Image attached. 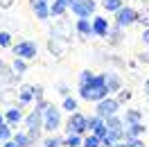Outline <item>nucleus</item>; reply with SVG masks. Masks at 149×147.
Masks as SVG:
<instances>
[{
	"instance_id": "obj_1",
	"label": "nucleus",
	"mask_w": 149,
	"mask_h": 147,
	"mask_svg": "<svg viewBox=\"0 0 149 147\" xmlns=\"http://www.w3.org/2000/svg\"><path fill=\"white\" fill-rule=\"evenodd\" d=\"M111 93L106 88V84L97 86V84H88V86H79V97L86 102H100L104 97H109Z\"/></svg>"
},
{
	"instance_id": "obj_2",
	"label": "nucleus",
	"mask_w": 149,
	"mask_h": 147,
	"mask_svg": "<svg viewBox=\"0 0 149 147\" xmlns=\"http://www.w3.org/2000/svg\"><path fill=\"white\" fill-rule=\"evenodd\" d=\"M25 127H27V134L34 138V143L38 140V134H41V129H43V111L41 109H32L29 116H25Z\"/></svg>"
},
{
	"instance_id": "obj_3",
	"label": "nucleus",
	"mask_w": 149,
	"mask_h": 147,
	"mask_svg": "<svg viewBox=\"0 0 149 147\" xmlns=\"http://www.w3.org/2000/svg\"><path fill=\"white\" fill-rule=\"evenodd\" d=\"M120 102L115 100V97H104V100L95 102V113L100 116V118H111V116H118V111H120Z\"/></svg>"
},
{
	"instance_id": "obj_4",
	"label": "nucleus",
	"mask_w": 149,
	"mask_h": 147,
	"mask_svg": "<svg viewBox=\"0 0 149 147\" xmlns=\"http://www.w3.org/2000/svg\"><path fill=\"white\" fill-rule=\"evenodd\" d=\"M43 129H45L47 134H56L59 129H61V111L54 109L52 104L45 109L43 113Z\"/></svg>"
},
{
	"instance_id": "obj_5",
	"label": "nucleus",
	"mask_w": 149,
	"mask_h": 147,
	"mask_svg": "<svg viewBox=\"0 0 149 147\" xmlns=\"http://www.w3.org/2000/svg\"><path fill=\"white\" fill-rule=\"evenodd\" d=\"M65 134H79V136L88 134L86 116H81L79 111H77V113H70V116H68V122H65Z\"/></svg>"
},
{
	"instance_id": "obj_6",
	"label": "nucleus",
	"mask_w": 149,
	"mask_h": 147,
	"mask_svg": "<svg viewBox=\"0 0 149 147\" xmlns=\"http://www.w3.org/2000/svg\"><path fill=\"white\" fill-rule=\"evenodd\" d=\"M133 23H138V11L133 9V7H122V9L115 11V25L118 27H129Z\"/></svg>"
},
{
	"instance_id": "obj_7",
	"label": "nucleus",
	"mask_w": 149,
	"mask_h": 147,
	"mask_svg": "<svg viewBox=\"0 0 149 147\" xmlns=\"http://www.w3.org/2000/svg\"><path fill=\"white\" fill-rule=\"evenodd\" d=\"M95 0H74L70 11H72L77 18H88V16H93L95 14Z\"/></svg>"
},
{
	"instance_id": "obj_8",
	"label": "nucleus",
	"mask_w": 149,
	"mask_h": 147,
	"mask_svg": "<svg viewBox=\"0 0 149 147\" xmlns=\"http://www.w3.org/2000/svg\"><path fill=\"white\" fill-rule=\"evenodd\" d=\"M36 52L38 50H36V43H34V41H20V43L14 46V57H20V59H25V61L34 59Z\"/></svg>"
},
{
	"instance_id": "obj_9",
	"label": "nucleus",
	"mask_w": 149,
	"mask_h": 147,
	"mask_svg": "<svg viewBox=\"0 0 149 147\" xmlns=\"http://www.w3.org/2000/svg\"><path fill=\"white\" fill-rule=\"evenodd\" d=\"M47 50H50L54 57H63L65 52H68V38H63V36H52L50 41H47Z\"/></svg>"
},
{
	"instance_id": "obj_10",
	"label": "nucleus",
	"mask_w": 149,
	"mask_h": 147,
	"mask_svg": "<svg viewBox=\"0 0 149 147\" xmlns=\"http://www.w3.org/2000/svg\"><path fill=\"white\" fill-rule=\"evenodd\" d=\"M25 120V116H23V106H9V109L5 111V122L7 125H11V127H18L20 122Z\"/></svg>"
},
{
	"instance_id": "obj_11",
	"label": "nucleus",
	"mask_w": 149,
	"mask_h": 147,
	"mask_svg": "<svg viewBox=\"0 0 149 147\" xmlns=\"http://www.w3.org/2000/svg\"><path fill=\"white\" fill-rule=\"evenodd\" d=\"M32 11L38 20H47L52 14H50V2L47 0H32Z\"/></svg>"
},
{
	"instance_id": "obj_12",
	"label": "nucleus",
	"mask_w": 149,
	"mask_h": 147,
	"mask_svg": "<svg viewBox=\"0 0 149 147\" xmlns=\"http://www.w3.org/2000/svg\"><path fill=\"white\" fill-rule=\"evenodd\" d=\"M104 84H106L109 93H118V91H122V79H120V75L113 73V70L104 73Z\"/></svg>"
},
{
	"instance_id": "obj_13",
	"label": "nucleus",
	"mask_w": 149,
	"mask_h": 147,
	"mask_svg": "<svg viewBox=\"0 0 149 147\" xmlns=\"http://www.w3.org/2000/svg\"><path fill=\"white\" fill-rule=\"evenodd\" d=\"M93 32H95V36L106 38V36H109V32H111V25H109V20L102 18V16H95V18H93Z\"/></svg>"
},
{
	"instance_id": "obj_14",
	"label": "nucleus",
	"mask_w": 149,
	"mask_h": 147,
	"mask_svg": "<svg viewBox=\"0 0 149 147\" xmlns=\"http://www.w3.org/2000/svg\"><path fill=\"white\" fill-rule=\"evenodd\" d=\"M74 0H52V5H50V14L52 16H63L65 11L72 7Z\"/></svg>"
},
{
	"instance_id": "obj_15",
	"label": "nucleus",
	"mask_w": 149,
	"mask_h": 147,
	"mask_svg": "<svg viewBox=\"0 0 149 147\" xmlns=\"http://www.w3.org/2000/svg\"><path fill=\"white\" fill-rule=\"evenodd\" d=\"M34 100V88H32V84H25V86H20L18 91V104L20 106H25V104H32Z\"/></svg>"
},
{
	"instance_id": "obj_16",
	"label": "nucleus",
	"mask_w": 149,
	"mask_h": 147,
	"mask_svg": "<svg viewBox=\"0 0 149 147\" xmlns=\"http://www.w3.org/2000/svg\"><path fill=\"white\" fill-rule=\"evenodd\" d=\"M74 29L79 32V36H95L93 23H91L88 18H77V25H74Z\"/></svg>"
},
{
	"instance_id": "obj_17",
	"label": "nucleus",
	"mask_w": 149,
	"mask_h": 147,
	"mask_svg": "<svg viewBox=\"0 0 149 147\" xmlns=\"http://www.w3.org/2000/svg\"><path fill=\"white\" fill-rule=\"evenodd\" d=\"M14 143L18 147H32L34 145V138L29 136L27 131H16V134H14Z\"/></svg>"
},
{
	"instance_id": "obj_18",
	"label": "nucleus",
	"mask_w": 149,
	"mask_h": 147,
	"mask_svg": "<svg viewBox=\"0 0 149 147\" xmlns=\"http://www.w3.org/2000/svg\"><path fill=\"white\" fill-rule=\"evenodd\" d=\"M63 147H84V136L79 134H68L63 138Z\"/></svg>"
},
{
	"instance_id": "obj_19",
	"label": "nucleus",
	"mask_w": 149,
	"mask_h": 147,
	"mask_svg": "<svg viewBox=\"0 0 149 147\" xmlns=\"http://www.w3.org/2000/svg\"><path fill=\"white\" fill-rule=\"evenodd\" d=\"M86 125H88V134H93V131H97V129L104 125V118H100L97 113H93V116L86 118Z\"/></svg>"
},
{
	"instance_id": "obj_20",
	"label": "nucleus",
	"mask_w": 149,
	"mask_h": 147,
	"mask_svg": "<svg viewBox=\"0 0 149 147\" xmlns=\"http://www.w3.org/2000/svg\"><path fill=\"white\" fill-rule=\"evenodd\" d=\"M11 70H14V75H16V77H20V75L27 70V61H25V59H20V57H14Z\"/></svg>"
},
{
	"instance_id": "obj_21",
	"label": "nucleus",
	"mask_w": 149,
	"mask_h": 147,
	"mask_svg": "<svg viewBox=\"0 0 149 147\" xmlns=\"http://www.w3.org/2000/svg\"><path fill=\"white\" fill-rule=\"evenodd\" d=\"M136 122H142V113L138 109H131L124 113V125H136Z\"/></svg>"
},
{
	"instance_id": "obj_22",
	"label": "nucleus",
	"mask_w": 149,
	"mask_h": 147,
	"mask_svg": "<svg viewBox=\"0 0 149 147\" xmlns=\"http://www.w3.org/2000/svg\"><path fill=\"white\" fill-rule=\"evenodd\" d=\"M11 138H14V127L7 125V122H5V125H0V145H2V143H7V140H11Z\"/></svg>"
},
{
	"instance_id": "obj_23",
	"label": "nucleus",
	"mask_w": 149,
	"mask_h": 147,
	"mask_svg": "<svg viewBox=\"0 0 149 147\" xmlns=\"http://www.w3.org/2000/svg\"><path fill=\"white\" fill-rule=\"evenodd\" d=\"M102 7L106 11H113V14H115L118 9L124 7V0H102Z\"/></svg>"
},
{
	"instance_id": "obj_24",
	"label": "nucleus",
	"mask_w": 149,
	"mask_h": 147,
	"mask_svg": "<svg viewBox=\"0 0 149 147\" xmlns=\"http://www.w3.org/2000/svg\"><path fill=\"white\" fill-rule=\"evenodd\" d=\"M61 109L68 111V116H70V113H77V100H74L72 95L63 97V104H61Z\"/></svg>"
},
{
	"instance_id": "obj_25",
	"label": "nucleus",
	"mask_w": 149,
	"mask_h": 147,
	"mask_svg": "<svg viewBox=\"0 0 149 147\" xmlns=\"http://www.w3.org/2000/svg\"><path fill=\"white\" fill-rule=\"evenodd\" d=\"M43 147H63V138L56 136V134H50V136L43 140Z\"/></svg>"
},
{
	"instance_id": "obj_26",
	"label": "nucleus",
	"mask_w": 149,
	"mask_h": 147,
	"mask_svg": "<svg viewBox=\"0 0 149 147\" xmlns=\"http://www.w3.org/2000/svg\"><path fill=\"white\" fill-rule=\"evenodd\" d=\"M145 134V125L142 122H136V125H127V136H142Z\"/></svg>"
},
{
	"instance_id": "obj_27",
	"label": "nucleus",
	"mask_w": 149,
	"mask_h": 147,
	"mask_svg": "<svg viewBox=\"0 0 149 147\" xmlns=\"http://www.w3.org/2000/svg\"><path fill=\"white\" fill-rule=\"evenodd\" d=\"M84 147H102V138L95 134H86L84 136Z\"/></svg>"
},
{
	"instance_id": "obj_28",
	"label": "nucleus",
	"mask_w": 149,
	"mask_h": 147,
	"mask_svg": "<svg viewBox=\"0 0 149 147\" xmlns=\"http://www.w3.org/2000/svg\"><path fill=\"white\" fill-rule=\"evenodd\" d=\"M109 43H113V46H118V43H120L122 41V27H118V25H115V27L111 29V32H109Z\"/></svg>"
},
{
	"instance_id": "obj_29",
	"label": "nucleus",
	"mask_w": 149,
	"mask_h": 147,
	"mask_svg": "<svg viewBox=\"0 0 149 147\" xmlns=\"http://www.w3.org/2000/svg\"><path fill=\"white\" fill-rule=\"evenodd\" d=\"M93 77H95V75L91 73V70H81V73H79V86L91 84V82H93Z\"/></svg>"
},
{
	"instance_id": "obj_30",
	"label": "nucleus",
	"mask_w": 149,
	"mask_h": 147,
	"mask_svg": "<svg viewBox=\"0 0 149 147\" xmlns=\"http://www.w3.org/2000/svg\"><path fill=\"white\" fill-rule=\"evenodd\" d=\"M124 145L127 147H142V140L138 136H127L124 138Z\"/></svg>"
},
{
	"instance_id": "obj_31",
	"label": "nucleus",
	"mask_w": 149,
	"mask_h": 147,
	"mask_svg": "<svg viewBox=\"0 0 149 147\" xmlns=\"http://www.w3.org/2000/svg\"><path fill=\"white\" fill-rule=\"evenodd\" d=\"M11 46V34L9 32H0V48H9Z\"/></svg>"
},
{
	"instance_id": "obj_32",
	"label": "nucleus",
	"mask_w": 149,
	"mask_h": 147,
	"mask_svg": "<svg viewBox=\"0 0 149 147\" xmlns=\"http://www.w3.org/2000/svg\"><path fill=\"white\" fill-rule=\"evenodd\" d=\"M138 23L145 25V27H149V9L147 11H138Z\"/></svg>"
},
{
	"instance_id": "obj_33",
	"label": "nucleus",
	"mask_w": 149,
	"mask_h": 147,
	"mask_svg": "<svg viewBox=\"0 0 149 147\" xmlns=\"http://www.w3.org/2000/svg\"><path fill=\"white\" fill-rule=\"evenodd\" d=\"M115 100L120 102V104H124V102L131 100V93H129V91H118V97H115Z\"/></svg>"
},
{
	"instance_id": "obj_34",
	"label": "nucleus",
	"mask_w": 149,
	"mask_h": 147,
	"mask_svg": "<svg viewBox=\"0 0 149 147\" xmlns=\"http://www.w3.org/2000/svg\"><path fill=\"white\" fill-rule=\"evenodd\" d=\"M32 88H34V100L41 102V100H43V86H38V84H36V86H32Z\"/></svg>"
},
{
	"instance_id": "obj_35",
	"label": "nucleus",
	"mask_w": 149,
	"mask_h": 147,
	"mask_svg": "<svg viewBox=\"0 0 149 147\" xmlns=\"http://www.w3.org/2000/svg\"><path fill=\"white\" fill-rule=\"evenodd\" d=\"M7 73H14V70H9V68H7V64L0 59V79H2V77H7Z\"/></svg>"
},
{
	"instance_id": "obj_36",
	"label": "nucleus",
	"mask_w": 149,
	"mask_h": 147,
	"mask_svg": "<svg viewBox=\"0 0 149 147\" xmlns=\"http://www.w3.org/2000/svg\"><path fill=\"white\" fill-rule=\"evenodd\" d=\"M56 88H59V93H61V95H63V97H68V95H70V88H68V84H59V86H56Z\"/></svg>"
},
{
	"instance_id": "obj_37",
	"label": "nucleus",
	"mask_w": 149,
	"mask_h": 147,
	"mask_svg": "<svg viewBox=\"0 0 149 147\" xmlns=\"http://www.w3.org/2000/svg\"><path fill=\"white\" fill-rule=\"evenodd\" d=\"M11 5H14V0H0V7L2 9H9Z\"/></svg>"
},
{
	"instance_id": "obj_38",
	"label": "nucleus",
	"mask_w": 149,
	"mask_h": 147,
	"mask_svg": "<svg viewBox=\"0 0 149 147\" xmlns=\"http://www.w3.org/2000/svg\"><path fill=\"white\" fill-rule=\"evenodd\" d=\"M142 43H147V46H149V27L142 32Z\"/></svg>"
},
{
	"instance_id": "obj_39",
	"label": "nucleus",
	"mask_w": 149,
	"mask_h": 147,
	"mask_svg": "<svg viewBox=\"0 0 149 147\" xmlns=\"http://www.w3.org/2000/svg\"><path fill=\"white\" fill-rule=\"evenodd\" d=\"M140 61H142V64H149V52H142V55H140Z\"/></svg>"
},
{
	"instance_id": "obj_40",
	"label": "nucleus",
	"mask_w": 149,
	"mask_h": 147,
	"mask_svg": "<svg viewBox=\"0 0 149 147\" xmlns=\"http://www.w3.org/2000/svg\"><path fill=\"white\" fill-rule=\"evenodd\" d=\"M0 147H18V145H16V143H14V138H11V140H7V143H2Z\"/></svg>"
},
{
	"instance_id": "obj_41",
	"label": "nucleus",
	"mask_w": 149,
	"mask_h": 147,
	"mask_svg": "<svg viewBox=\"0 0 149 147\" xmlns=\"http://www.w3.org/2000/svg\"><path fill=\"white\" fill-rule=\"evenodd\" d=\"M145 93H147V97H149V77H147V82H145Z\"/></svg>"
},
{
	"instance_id": "obj_42",
	"label": "nucleus",
	"mask_w": 149,
	"mask_h": 147,
	"mask_svg": "<svg viewBox=\"0 0 149 147\" xmlns=\"http://www.w3.org/2000/svg\"><path fill=\"white\" fill-rule=\"evenodd\" d=\"M0 125H5V113H0Z\"/></svg>"
},
{
	"instance_id": "obj_43",
	"label": "nucleus",
	"mask_w": 149,
	"mask_h": 147,
	"mask_svg": "<svg viewBox=\"0 0 149 147\" xmlns=\"http://www.w3.org/2000/svg\"><path fill=\"white\" fill-rule=\"evenodd\" d=\"M145 2H149V0H145Z\"/></svg>"
},
{
	"instance_id": "obj_44",
	"label": "nucleus",
	"mask_w": 149,
	"mask_h": 147,
	"mask_svg": "<svg viewBox=\"0 0 149 147\" xmlns=\"http://www.w3.org/2000/svg\"><path fill=\"white\" fill-rule=\"evenodd\" d=\"M41 147H43V145H41Z\"/></svg>"
},
{
	"instance_id": "obj_45",
	"label": "nucleus",
	"mask_w": 149,
	"mask_h": 147,
	"mask_svg": "<svg viewBox=\"0 0 149 147\" xmlns=\"http://www.w3.org/2000/svg\"><path fill=\"white\" fill-rule=\"evenodd\" d=\"M147 100H149V97H147Z\"/></svg>"
}]
</instances>
